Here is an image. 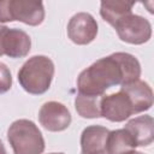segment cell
Listing matches in <instances>:
<instances>
[{"mask_svg": "<svg viewBox=\"0 0 154 154\" xmlns=\"http://www.w3.org/2000/svg\"><path fill=\"white\" fill-rule=\"evenodd\" d=\"M40 124L48 131H63L71 124V113L67 107L58 101L43 103L38 111Z\"/></svg>", "mask_w": 154, "mask_h": 154, "instance_id": "9", "label": "cell"}, {"mask_svg": "<svg viewBox=\"0 0 154 154\" xmlns=\"http://www.w3.org/2000/svg\"><path fill=\"white\" fill-rule=\"evenodd\" d=\"M0 154H7L6 153V149L4 147V143L1 142V140H0Z\"/></svg>", "mask_w": 154, "mask_h": 154, "instance_id": "17", "label": "cell"}, {"mask_svg": "<svg viewBox=\"0 0 154 154\" xmlns=\"http://www.w3.org/2000/svg\"><path fill=\"white\" fill-rule=\"evenodd\" d=\"M109 130L101 125L87 126L81 134V154H106Z\"/></svg>", "mask_w": 154, "mask_h": 154, "instance_id": "11", "label": "cell"}, {"mask_svg": "<svg viewBox=\"0 0 154 154\" xmlns=\"http://www.w3.org/2000/svg\"><path fill=\"white\" fill-rule=\"evenodd\" d=\"M45 19L42 1L32 0H0V23L22 22L37 26Z\"/></svg>", "mask_w": 154, "mask_h": 154, "instance_id": "4", "label": "cell"}, {"mask_svg": "<svg viewBox=\"0 0 154 154\" xmlns=\"http://www.w3.org/2000/svg\"><path fill=\"white\" fill-rule=\"evenodd\" d=\"M13 154H42L45 140L37 125L29 119L14 120L7 130Z\"/></svg>", "mask_w": 154, "mask_h": 154, "instance_id": "3", "label": "cell"}, {"mask_svg": "<svg viewBox=\"0 0 154 154\" xmlns=\"http://www.w3.org/2000/svg\"><path fill=\"white\" fill-rule=\"evenodd\" d=\"M141 65L130 53L117 52L101 58L83 70L77 78L79 94L101 96L113 85H123L140 79Z\"/></svg>", "mask_w": 154, "mask_h": 154, "instance_id": "1", "label": "cell"}, {"mask_svg": "<svg viewBox=\"0 0 154 154\" xmlns=\"http://www.w3.org/2000/svg\"><path fill=\"white\" fill-rule=\"evenodd\" d=\"M124 129L132 137L136 147L149 146L154 140V120L150 116H140L130 119Z\"/></svg>", "mask_w": 154, "mask_h": 154, "instance_id": "12", "label": "cell"}, {"mask_svg": "<svg viewBox=\"0 0 154 154\" xmlns=\"http://www.w3.org/2000/svg\"><path fill=\"white\" fill-rule=\"evenodd\" d=\"M97 35V23L87 12H78L71 17L67 24V36L76 45H88Z\"/></svg>", "mask_w": 154, "mask_h": 154, "instance_id": "8", "label": "cell"}, {"mask_svg": "<svg viewBox=\"0 0 154 154\" xmlns=\"http://www.w3.org/2000/svg\"><path fill=\"white\" fill-rule=\"evenodd\" d=\"M54 76V64L46 55H34L29 58L18 71V82L29 94H45Z\"/></svg>", "mask_w": 154, "mask_h": 154, "instance_id": "2", "label": "cell"}, {"mask_svg": "<svg viewBox=\"0 0 154 154\" xmlns=\"http://www.w3.org/2000/svg\"><path fill=\"white\" fill-rule=\"evenodd\" d=\"M12 87V75L6 64L0 61V94H5Z\"/></svg>", "mask_w": 154, "mask_h": 154, "instance_id": "16", "label": "cell"}, {"mask_svg": "<svg viewBox=\"0 0 154 154\" xmlns=\"http://www.w3.org/2000/svg\"><path fill=\"white\" fill-rule=\"evenodd\" d=\"M100 111L101 117L114 123L124 122L130 116L135 114L131 101L122 90L109 95H102L100 101Z\"/></svg>", "mask_w": 154, "mask_h": 154, "instance_id": "7", "label": "cell"}, {"mask_svg": "<svg viewBox=\"0 0 154 154\" xmlns=\"http://www.w3.org/2000/svg\"><path fill=\"white\" fill-rule=\"evenodd\" d=\"M124 42L131 45H142L152 37V24L142 16L130 13L119 19L113 26Z\"/></svg>", "mask_w": 154, "mask_h": 154, "instance_id": "5", "label": "cell"}, {"mask_svg": "<svg viewBox=\"0 0 154 154\" xmlns=\"http://www.w3.org/2000/svg\"><path fill=\"white\" fill-rule=\"evenodd\" d=\"M49 154H64V153H49Z\"/></svg>", "mask_w": 154, "mask_h": 154, "instance_id": "19", "label": "cell"}, {"mask_svg": "<svg viewBox=\"0 0 154 154\" xmlns=\"http://www.w3.org/2000/svg\"><path fill=\"white\" fill-rule=\"evenodd\" d=\"M120 90L126 94L134 107L135 114L148 111L153 106V90L144 81L137 79L120 87Z\"/></svg>", "mask_w": 154, "mask_h": 154, "instance_id": "10", "label": "cell"}, {"mask_svg": "<svg viewBox=\"0 0 154 154\" xmlns=\"http://www.w3.org/2000/svg\"><path fill=\"white\" fill-rule=\"evenodd\" d=\"M124 154H143V153H142V152H137V150L132 149V150H129V152H126V153H124Z\"/></svg>", "mask_w": 154, "mask_h": 154, "instance_id": "18", "label": "cell"}, {"mask_svg": "<svg viewBox=\"0 0 154 154\" xmlns=\"http://www.w3.org/2000/svg\"><path fill=\"white\" fill-rule=\"evenodd\" d=\"M101 97L102 95L94 96V95H84L78 93L75 97V108L77 113L82 118H89V119L101 117V111H100Z\"/></svg>", "mask_w": 154, "mask_h": 154, "instance_id": "15", "label": "cell"}, {"mask_svg": "<svg viewBox=\"0 0 154 154\" xmlns=\"http://www.w3.org/2000/svg\"><path fill=\"white\" fill-rule=\"evenodd\" d=\"M135 2L124 0H106L100 4V14L103 20L114 26V24L123 17L132 13Z\"/></svg>", "mask_w": 154, "mask_h": 154, "instance_id": "13", "label": "cell"}, {"mask_svg": "<svg viewBox=\"0 0 154 154\" xmlns=\"http://www.w3.org/2000/svg\"><path fill=\"white\" fill-rule=\"evenodd\" d=\"M136 148V144L125 129H118L108 132L106 142V154H124Z\"/></svg>", "mask_w": 154, "mask_h": 154, "instance_id": "14", "label": "cell"}, {"mask_svg": "<svg viewBox=\"0 0 154 154\" xmlns=\"http://www.w3.org/2000/svg\"><path fill=\"white\" fill-rule=\"evenodd\" d=\"M30 48L31 40L25 31L0 25V57L7 55L13 59L24 58L29 54Z\"/></svg>", "mask_w": 154, "mask_h": 154, "instance_id": "6", "label": "cell"}]
</instances>
